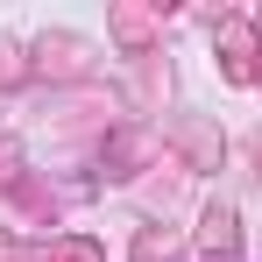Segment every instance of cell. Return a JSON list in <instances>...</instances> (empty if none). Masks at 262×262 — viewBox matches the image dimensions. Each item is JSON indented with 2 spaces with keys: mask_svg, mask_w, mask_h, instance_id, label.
Wrapping results in <instances>:
<instances>
[{
  "mask_svg": "<svg viewBox=\"0 0 262 262\" xmlns=\"http://www.w3.org/2000/svg\"><path fill=\"white\" fill-rule=\"evenodd\" d=\"M206 227H213V234H206V241H213V248H234V213H227V206H220V213L206 220Z\"/></svg>",
  "mask_w": 262,
  "mask_h": 262,
  "instance_id": "cell-1",
  "label": "cell"
}]
</instances>
